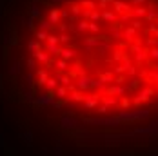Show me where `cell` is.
I'll return each instance as SVG.
<instances>
[{
	"mask_svg": "<svg viewBox=\"0 0 158 156\" xmlns=\"http://www.w3.org/2000/svg\"><path fill=\"white\" fill-rule=\"evenodd\" d=\"M122 36H124V40H126L127 44H133L135 38H136V29H135L133 26H127L126 29L122 31Z\"/></svg>",
	"mask_w": 158,
	"mask_h": 156,
	"instance_id": "obj_7",
	"label": "cell"
},
{
	"mask_svg": "<svg viewBox=\"0 0 158 156\" xmlns=\"http://www.w3.org/2000/svg\"><path fill=\"white\" fill-rule=\"evenodd\" d=\"M126 56H129L126 49H113V60L114 62H124Z\"/></svg>",
	"mask_w": 158,
	"mask_h": 156,
	"instance_id": "obj_20",
	"label": "cell"
},
{
	"mask_svg": "<svg viewBox=\"0 0 158 156\" xmlns=\"http://www.w3.org/2000/svg\"><path fill=\"white\" fill-rule=\"evenodd\" d=\"M58 40H60V44H69L73 40V36L67 35V33H62V35H58Z\"/></svg>",
	"mask_w": 158,
	"mask_h": 156,
	"instance_id": "obj_33",
	"label": "cell"
},
{
	"mask_svg": "<svg viewBox=\"0 0 158 156\" xmlns=\"http://www.w3.org/2000/svg\"><path fill=\"white\" fill-rule=\"evenodd\" d=\"M60 15H62V18H67V16H69V13H67L65 9H62V11H60Z\"/></svg>",
	"mask_w": 158,
	"mask_h": 156,
	"instance_id": "obj_51",
	"label": "cell"
},
{
	"mask_svg": "<svg viewBox=\"0 0 158 156\" xmlns=\"http://www.w3.org/2000/svg\"><path fill=\"white\" fill-rule=\"evenodd\" d=\"M56 29H58V33L62 35V33H65L67 29H69V24H64V22H60V24L56 26Z\"/></svg>",
	"mask_w": 158,
	"mask_h": 156,
	"instance_id": "obj_43",
	"label": "cell"
},
{
	"mask_svg": "<svg viewBox=\"0 0 158 156\" xmlns=\"http://www.w3.org/2000/svg\"><path fill=\"white\" fill-rule=\"evenodd\" d=\"M107 111H109V107H106V105H102V104L96 107V113H100V114H106Z\"/></svg>",
	"mask_w": 158,
	"mask_h": 156,
	"instance_id": "obj_47",
	"label": "cell"
},
{
	"mask_svg": "<svg viewBox=\"0 0 158 156\" xmlns=\"http://www.w3.org/2000/svg\"><path fill=\"white\" fill-rule=\"evenodd\" d=\"M89 33H95V35H98V33H100V26H98V24H95V22H89Z\"/></svg>",
	"mask_w": 158,
	"mask_h": 156,
	"instance_id": "obj_39",
	"label": "cell"
},
{
	"mask_svg": "<svg viewBox=\"0 0 158 156\" xmlns=\"http://www.w3.org/2000/svg\"><path fill=\"white\" fill-rule=\"evenodd\" d=\"M78 4H80V7H82L84 11H89V13L98 9V4H96L95 0H80Z\"/></svg>",
	"mask_w": 158,
	"mask_h": 156,
	"instance_id": "obj_11",
	"label": "cell"
},
{
	"mask_svg": "<svg viewBox=\"0 0 158 156\" xmlns=\"http://www.w3.org/2000/svg\"><path fill=\"white\" fill-rule=\"evenodd\" d=\"M127 107H131V100H129L127 96H122V100H120V109H127Z\"/></svg>",
	"mask_w": 158,
	"mask_h": 156,
	"instance_id": "obj_38",
	"label": "cell"
},
{
	"mask_svg": "<svg viewBox=\"0 0 158 156\" xmlns=\"http://www.w3.org/2000/svg\"><path fill=\"white\" fill-rule=\"evenodd\" d=\"M38 13H40V11H38V7H33L31 15H33V16H38Z\"/></svg>",
	"mask_w": 158,
	"mask_h": 156,
	"instance_id": "obj_50",
	"label": "cell"
},
{
	"mask_svg": "<svg viewBox=\"0 0 158 156\" xmlns=\"http://www.w3.org/2000/svg\"><path fill=\"white\" fill-rule=\"evenodd\" d=\"M158 29V22H151L149 26H147V29H145V33H153L155 35V31Z\"/></svg>",
	"mask_w": 158,
	"mask_h": 156,
	"instance_id": "obj_40",
	"label": "cell"
},
{
	"mask_svg": "<svg viewBox=\"0 0 158 156\" xmlns=\"http://www.w3.org/2000/svg\"><path fill=\"white\" fill-rule=\"evenodd\" d=\"M46 44H51V46H58L60 40H58V35H49L48 36V42Z\"/></svg>",
	"mask_w": 158,
	"mask_h": 156,
	"instance_id": "obj_34",
	"label": "cell"
},
{
	"mask_svg": "<svg viewBox=\"0 0 158 156\" xmlns=\"http://www.w3.org/2000/svg\"><path fill=\"white\" fill-rule=\"evenodd\" d=\"M126 75H127V76H135V75H136V67H135V65H133V67H129V69L126 71Z\"/></svg>",
	"mask_w": 158,
	"mask_h": 156,
	"instance_id": "obj_48",
	"label": "cell"
},
{
	"mask_svg": "<svg viewBox=\"0 0 158 156\" xmlns=\"http://www.w3.org/2000/svg\"><path fill=\"white\" fill-rule=\"evenodd\" d=\"M46 51H48L49 55L56 56V58L62 55V47H60V46H51V44H46Z\"/></svg>",
	"mask_w": 158,
	"mask_h": 156,
	"instance_id": "obj_23",
	"label": "cell"
},
{
	"mask_svg": "<svg viewBox=\"0 0 158 156\" xmlns=\"http://www.w3.org/2000/svg\"><path fill=\"white\" fill-rule=\"evenodd\" d=\"M131 26H133V27L138 31V29H142V20H136V18H135V20L131 22Z\"/></svg>",
	"mask_w": 158,
	"mask_h": 156,
	"instance_id": "obj_44",
	"label": "cell"
},
{
	"mask_svg": "<svg viewBox=\"0 0 158 156\" xmlns=\"http://www.w3.org/2000/svg\"><path fill=\"white\" fill-rule=\"evenodd\" d=\"M124 84H126V75L114 76V85H124Z\"/></svg>",
	"mask_w": 158,
	"mask_h": 156,
	"instance_id": "obj_42",
	"label": "cell"
},
{
	"mask_svg": "<svg viewBox=\"0 0 158 156\" xmlns=\"http://www.w3.org/2000/svg\"><path fill=\"white\" fill-rule=\"evenodd\" d=\"M102 38H104V36H100V35H93V36H87V38H84V46H85V49L89 51L91 47L98 46V44L102 42Z\"/></svg>",
	"mask_w": 158,
	"mask_h": 156,
	"instance_id": "obj_8",
	"label": "cell"
},
{
	"mask_svg": "<svg viewBox=\"0 0 158 156\" xmlns=\"http://www.w3.org/2000/svg\"><path fill=\"white\" fill-rule=\"evenodd\" d=\"M71 71H73L75 75H78V78L80 76H87V73H85V69H84V65H82V62H80V60H75L73 67H71Z\"/></svg>",
	"mask_w": 158,
	"mask_h": 156,
	"instance_id": "obj_18",
	"label": "cell"
},
{
	"mask_svg": "<svg viewBox=\"0 0 158 156\" xmlns=\"http://www.w3.org/2000/svg\"><path fill=\"white\" fill-rule=\"evenodd\" d=\"M60 18H62V15H60V9H56V7H55V9H51V11H49L48 20L53 24V26H58V24H60Z\"/></svg>",
	"mask_w": 158,
	"mask_h": 156,
	"instance_id": "obj_15",
	"label": "cell"
},
{
	"mask_svg": "<svg viewBox=\"0 0 158 156\" xmlns=\"http://www.w3.org/2000/svg\"><path fill=\"white\" fill-rule=\"evenodd\" d=\"M100 98H102V94H100V93L85 94V100H84L85 109H96V107H98V104H100Z\"/></svg>",
	"mask_w": 158,
	"mask_h": 156,
	"instance_id": "obj_2",
	"label": "cell"
},
{
	"mask_svg": "<svg viewBox=\"0 0 158 156\" xmlns=\"http://www.w3.org/2000/svg\"><path fill=\"white\" fill-rule=\"evenodd\" d=\"M149 80H153L155 84H158V71H153V73H149Z\"/></svg>",
	"mask_w": 158,
	"mask_h": 156,
	"instance_id": "obj_46",
	"label": "cell"
},
{
	"mask_svg": "<svg viewBox=\"0 0 158 156\" xmlns=\"http://www.w3.org/2000/svg\"><path fill=\"white\" fill-rule=\"evenodd\" d=\"M158 20V9L155 7V4H149V7H147V15H145V22H156Z\"/></svg>",
	"mask_w": 158,
	"mask_h": 156,
	"instance_id": "obj_10",
	"label": "cell"
},
{
	"mask_svg": "<svg viewBox=\"0 0 158 156\" xmlns=\"http://www.w3.org/2000/svg\"><path fill=\"white\" fill-rule=\"evenodd\" d=\"M118 24H120V22H118ZM118 24H114V26H111V38H116V40H118V38H124V36H122V31H120V29H116V26H118Z\"/></svg>",
	"mask_w": 158,
	"mask_h": 156,
	"instance_id": "obj_28",
	"label": "cell"
},
{
	"mask_svg": "<svg viewBox=\"0 0 158 156\" xmlns=\"http://www.w3.org/2000/svg\"><path fill=\"white\" fill-rule=\"evenodd\" d=\"M138 96H140V98H142V102H149V100H151V98H153V96H155V89H153V87H149V85H147V87H143L142 91H140V93H138Z\"/></svg>",
	"mask_w": 158,
	"mask_h": 156,
	"instance_id": "obj_16",
	"label": "cell"
},
{
	"mask_svg": "<svg viewBox=\"0 0 158 156\" xmlns=\"http://www.w3.org/2000/svg\"><path fill=\"white\" fill-rule=\"evenodd\" d=\"M48 91H56V87H58V80L55 76H49V80L46 82V85H44Z\"/></svg>",
	"mask_w": 158,
	"mask_h": 156,
	"instance_id": "obj_25",
	"label": "cell"
},
{
	"mask_svg": "<svg viewBox=\"0 0 158 156\" xmlns=\"http://www.w3.org/2000/svg\"><path fill=\"white\" fill-rule=\"evenodd\" d=\"M131 102H133V105H136V107H138V105H142V104H143V102H142V98H140L138 94H136V96H133V100H131Z\"/></svg>",
	"mask_w": 158,
	"mask_h": 156,
	"instance_id": "obj_45",
	"label": "cell"
},
{
	"mask_svg": "<svg viewBox=\"0 0 158 156\" xmlns=\"http://www.w3.org/2000/svg\"><path fill=\"white\" fill-rule=\"evenodd\" d=\"M48 80H49L48 69H38V71H36V85H38V87H44Z\"/></svg>",
	"mask_w": 158,
	"mask_h": 156,
	"instance_id": "obj_9",
	"label": "cell"
},
{
	"mask_svg": "<svg viewBox=\"0 0 158 156\" xmlns=\"http://www.w3.org/2000/svg\"><path fill=\"white\" fill-rule=\"evenodd\" d=\"M102 20V13L96 9V11H91V15H89V22H95V24H98Z\"/></svg>",
	"mask_w": 158,
	"mask_h": 156,
	"instance_id": "obj_29",
	"label": "cell"
},
{
	"mask_svg": "<svg viewBox=\"0 0 158 156\" xmlns=\"http://www.w3.org/2000/svg\"><path fill=\"white\" fill-rule=\"evenodd\" d=\"M33 58H35L38 64H46V65L51 62V56H49V53H44V51H38V53H35V55H33Z\"/></svg>",
	"mask_w": 158,
	"mask_h": 156,
	"instance_id": "obj_17",
	"label": "cell"
},
{
	"mask_svg": "<svg viewBox=\"0 0 158 156\" xmlns=\"http://www.w3.org/2000/svg\"><path fill=\"white\" fill-rule=\"evenodd\" d=\"M111 7H113V11H114L118 16L127 15V13H131V11H133L131 4L126 2V0H111Z\"/></svg>",
	"mask_w": 158,
	"mask_h": 156,
	"instance_id": "obj_1",
	"label": "cell"
},
{
	"mask_svg": "<svg viewBox=\"0 0 158 156\" xmlns=\"http://www.w3.org/2000/svg\"><path fill=\"white\" fill-rule=\"evenodd\" d=\"M138 85H140V78H133V80H131V84L127 85V91H135Z\"/></svg>",
	"mask_w": 158,
	"mask_h": 156,
	"instance_id": "obj_35",
	"label": "cell"
},
{
	"mask_svg": "<svg viewBox=\"0 0 158 156\" xmlns=\"http://www.w3.org/2000/svg\"><path fill=\"white\" fill-rule=\"evenodd\" d=\"M56 96H58V98H65V100H67V96H69V91H67V87H64V85H58V87H56Z\"/></svg>",
	"mask_w": 158,
	"mask_h": 156,
	"instance_id": "obj_27",
	"label": "cell"
},
{
	"mask_svg": "<svg viewBox=\"0 0 158 156\" xmlns=\"http://www.w3.org/2000/svg\"><path fill=\"white\" fill-rule=\"evenodd\" d=\"M55 67H56V71H60V73H67V71H69V62L64 60V58H56V60H55Z\"/></svg>",
	"mask_w": 158,
	"mask_h": 156,
	"instance_id": "obj_21",
	"label": "cell"
},
{
	"mask_svg": "<svg viewBox=\"0 0 158 156\" xmlns=\"http://www.w3.org/2000/svg\"><path fill=\"white\" fill-rule=\"evenodd\" d=\"M100 102H102V105H106V107H113V109H120V104L116 102V98H114V96H109V94H104V96L100 98Z\"/></svg>",
	"mask_w": 158,
	"mask_h": 156,
	"instance_id": "obj_6",
	"label": "cell"
},
{
	"mask_svg": "<svg viewBox=\"0 0 158 156\" xmlns=\"http://www.w3.org/2000/svg\"><path fill=\"white\" fill-rule=\"evenodd\" d=\"M155 38H158V29H156V31H155Z\"/></svg>",
	"mask_w": 158,
	"mask_h": 156,
	"instance_id": "obj_52",
	"label": "cell"
},
{
	"mask_svg": "<svg viewBox=\"0 0 158 156\" xmlns=\"http://www.w3.org/2000/svg\"><path fill=\"white\" fill-rule=\"evenodd\" d=\"M53 27H55V26H53L49 20H44V18L40 20V31H49V29H53Z\"/></svg>",
	"mask_w": 158,
	"mask_h": 156,
	"instance_id": "obj_31",
	"label": "cell"
},
{
	"mask_svg": "<svg viewBox=\"0 0 158 156\" xmlns=\"http://www.w3.org/2000/svg\"><path fill=\"white\" fill-rule=\"evenodd\" d=\"M109 4H111V0H98V9L107 11L109 9Z\"/></svg>",
	"mask_w": 158,
	"mask_h": 156,
	"instance_id": "obj_36",
	"label": "cell"
},
{
	"mask_svg": "<svg viewBox=\"0 0 158 156\" xmlns=\"http://www.w3.org/2000/svg\"><path fill=\"white\" fill-rule=\"evenodd\" d=\"M149 58L153 62H158V47H151L149 49Z\"/></svg>",
	"mask_w": 158,
	"mask_h": 156,
	"instance_id": "obj_37",
	"label": "cell"
},
{
	"mask_svg": "<svg viewBox=\"0 0 158 156\" xmlns=\"http://www.w3.org/2000/svg\"><path fill=\"white\" fill-rule=\"evenodd\" d=\"M48 36H49V33L48 31H36V35H35V38L38 40V42H48Z\"/></svg>",
	"mask_w": 158,
	"mask_h": 156,
	"instance_id": "obj_30",
	"label": "cell"
},
{
	"mask_svg": "<svg viewBox=\"0 0 158 156\" xmlns=\"http://www.w3.org/2000/svg\"><path fill=\"white\" fill-rule=\"evenodd\" d=\"M75 27H77L78 33H85V31H89V22H87V20H78Z\"/></svg>",
	"mask_w": 158,
	"mask_h": 156,
	"instance_id": "obj_26",
	"label": "cell"
},
{
	"mask_svg": "<svg viewBox=\"0 0 158 156\" xmlns=\"http://www.w3.org/2000/svg\"><path fill=\"white\" fill-rule=\"evenodd\" d=\"M113 73H114V76H120V75H124V73H126V67H124V64H120V65H114V67H113Z\"/></svg>",
	"mask_w": 158,
	"mask_h": 156,
	"instance_id": "obj_32",
	"label": "cell"
},
{
	"mask_svg": "<svg viewBox=\"0 0 158 156\" xmlns=\"http://www.w3.org/2000/svg\"><path fill=\"white\" fill-rule=\"evenodd\" d=\"M77 89H78V91H82V93H85V91L93 89V78L80 76L78 80H77Z\"/></svg>",
	"mask_w": 158,
	"mask_h": 156,
	"instance_id": "obj_3",
	"label": "cell"
},
{
	"mask_svg": "<svg viewBox=\"0 0 158 156\" xmlns=\"http://www.w3.org/2000/svg\"><path fill=\"white\" fill-rule=\"evenodd\" d=\"M27 67H29V71H33V69L36 67V60H35V58H31V60H27Z\"/></svg>",
	"mask_w": 158,
	"mask_h": 156,
	"instance_id": "obj_49",
	"label": "cell"
},
{
	"mask_svg": "<svg viewBox=\"0 0 158 156\" xmlns=\"http://www.w3.org/2000/svg\"><path fill=\"white\" fill-rule=\"evenodd\" d=\"M145 2H147V0H129L131 7H140V6H145Z\"/></svg>",
	"mask_w": 158,
	"mask_h": 156,
	"instance_id": "obj_41",
	"label": "cell"
},
{
	"mask_svg": "<svg viewBox=\"0 0 158 156\" xmlns=\"http://www.w3.org/2000/svg\"><path fill=\"white\" fill-rule=\"evenodd\" d=\"M27 49H29V53H31V55H35V53L42 51V46H40V42H38V40H29Z\"/></svg>",
	"mask_w": 158,
	"mask_h": 156,
	"instance_id": "obj_24",
	"label": "cell"
},
{
	"mask_svg": "<svg viewBox=\"0 0 158 156\" xmlns=\"http://www.w3.org/2000/svg\"><path fill=\"white\" fill-rule=\"evenodd\" d=\"M102 20H104V22H109L111 26H114V24H118V22H120V20H118V15H116L113 9L102 11Z\"/></svg>",
	"mask_w": 158,
	"mask_h": 156,
	"instance_id": "obj_5",
	"label": "cell"
},
{
	"mask_svg": "<svg viewBox=\"0 0 158 156\" xmlns=\"http://www.w3.org/2000/svg\"><path fill=\"white\" fill-rule=\"evenodd\" d=\"M133 18H136V20H140V18H145L147 15V7L145 6H140V7H133Z\"/></svg>",
	"mask_w": 158,
	"mask_h": 156,
	"instance_id": "obj_22",
	"label": "cell"
},
{
	"mask_svg": "<svg viewBox=\"0 0 158 156\" xmlns=\"http://www.w3.org/2000/svg\"><path fill=\"white\" fill-rule=\"evenodd\" d=\"M156 89H158V84H156Z\"/></svg>",
	"mask_w": 158,
	"mask_h": 156,
	"instance_id": "obj_53",
	"label": "cell"
},
{
	"mask_svg": "<svg viewBox=\"0 0 158 156\" xmlns=\"http://www.w3.org/2000/svg\"><path fill=\"white\" fill-rule=\"evenodd\" d=\"M109 40H111V38L107 36L106 40H102V42H100V44L96 46V51H98L100 55H106L107 51H113V46H111V42H109Z\"/></svg>",
	"mask_w": 158,
	"mask_h": 156,
	"instance_id": "obj_12",
	"label": "cell"
},
{
	"mask_svg": "<svg viewBox=\"0 0 158 156\" xmlns=\"http://www.w3.org/2000/svg\"><path fill=\"white\" fill-rule=\"evenodd\" d=\"M85 100V93H82V91H73V93H69L67 96V102H84Z\"/></svg>",
	"mask_w": 158,
	"mask_h": 156,
	"instance_id": "obj_19",
	"label": "cell"
},
{
	"mask_svg": "<svg viewBox=\"0 0 158 156\" xmlns=\"http://www.w3.org/2000/svg\"><path fill=\"white\" fill-rule=\"evenodd\" d=\"M98 80L106 85V84H114V73L113 71H107V73H102V71H98Z\"/></svg>",
	"mask_w": 158,
	"mask_h": 156,
	"instance_id": "obj_13",
	"label": "cell"
},
{
	"mask_svg": "<svg viewBox=\"0 0 158 156\" xmlns=\"http://www.w3.org/2000/svg\"><path fill=\"white\" fill-rule=\"evenodd\" d=\"M60 58L64 60H77V51L75 49H71V47H62V55H60Z\"/></svg>",
	"mask_w": 158,
	"mask_h": 156,
	"instance_id": "obj_14",
	"label": "cell"
},
{
	"mask_svg": "<svg viewBox=\"0 0 158 156\" xmlns=\"http://www.w3.org/2000/svg\"><path fill=\"white\" fill-rule=\"evenodd\" d=\"M126 93H127V87H126V85H114V84H113V85H109V87H107V91H106V94L114 96V98H116V96H124Z\"/></svg>",
	"mask_w": 158,
	"mask_h": 156,
	"instance_id": "obj_4",
	"label": "cell"
}]
</instances>
